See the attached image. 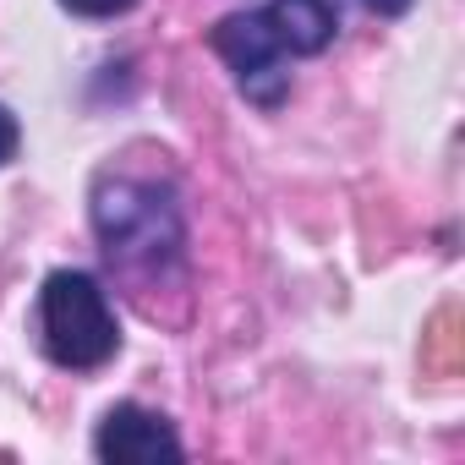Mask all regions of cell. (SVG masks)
<instances>
[{
	"label": "cell",
	"instance_id": "obj_1",
	"mask_svg": "<svg viewBox=\"0 0 465 465\" xmlns=\"http://www.w3.org/2000/svg\"><path fill=\"white\" fill-rule=\"evenodd\" d=\"M94 242L115 274L164 280L186 263V213L170 181L137 170H104L88 192Z\"/></svg>",
	"mask_w": 465,
	"mask_h": 465
},
{
	"label": "cell",
	"instance_id": "obj_2",
	"mask_svg": "<svg viewBox=\"0 0 465 465\" xmlns=\"http://www.w3.org/2000/svg\"><path fill=\"white\" fill-rule=\"evenodd\" d=\"M34 340L61 372H99L121 356V323L110 291L83 269H55L34 302Z\"/></svg>",
	"mask_w": 465,
	"mask_h": 465
},
{
	"label": "cell",
	"instance_id": "obj_3",
	"mask_svg": "<svg viewBox=\"0 0 465 465\" xmlns=\"http://www.w3.org/2000/svg\"><path fill=\"white\" fill-rule=\"evenodd\" d=\"M208 50L224 61L236 94L258 110H280L291 99V45H285V28L274 23L269 6L258 12H236V17H219L208 28Z\"/></svg>",
	"mask_w": 465,
	"mask_h": 465
},
{
	"label": "cell",
	"instance_id": "obj_4",
	"mask_svg": "<svg viewBox=\"0 0 465 465\" xmlns=\"http://www.w3.org/2000/svg\"><path fill=\"white\" fill-rule=\"evenodd\" d=\"M94 454L104 465H175V460H186V443L175 438L170 416H159L137 400H121L99 416Z\"/></svg>",
	"mask_w": 465,
	"mask_h": 465
},
{
	"label": "cell",
	"instance_id": "obj_5",
	"mask_svg": "<svg viewBox=\"0 0 465 465\" xmlns=\"http://www.w3.org/2000/svg\"><path fill=\"white\" fill-rule=\"evenodd\" d=\"M269 12L274 23L285 28V45L296 61L307 55H323L340 34V12H334V0H269Z\"/></svg>",
	"mask_w": 465,
	"mask_h": 465
},
{
	"label": "cell",
	"instance_id": "obj_6",
	"mask_svg": "<svg viewBox=\"0 0 465 465\" xmlns=\"http://www.w3.org/2000/svg\"><path fill=\"white\" fill-rule=\"evenodd\" d=\"M55 6L83 17V23H115V17H126L137 6V0H55Z\"/></svg>",
	"mask_w": 465,
	"mask_h": 465
},
{
	"label": "cell",
	"instance_id": "obj_7",
	"mask_svg": "<svg viewBox=\"0 0 465 465\" xmlns=\"http://www.w3.org/2000/svg\"><path fill=\"white\" fill-rule=\"evenodd\" d=\"M17 153H23V121H17L12 104H0V170H6Z\"/></svg>",
	"mask_w": 465,
	"mask_h": 465
},
{
	"label": "cell",
	"instance_id": "obj_8",
	"mask_svg": "<svg viewBox=\"0 0 465 465\" xmlns=\"http://www.w3.org/2000/svg\"><path fill=\"white\" fill-rule=\"evenodd\" d=\"M361 12H372V17H383V23H394V17H405L416 0H356Z\"/></svg>",
	"mask_w": 465,
	"mask_h": 465
}]
</instances>
